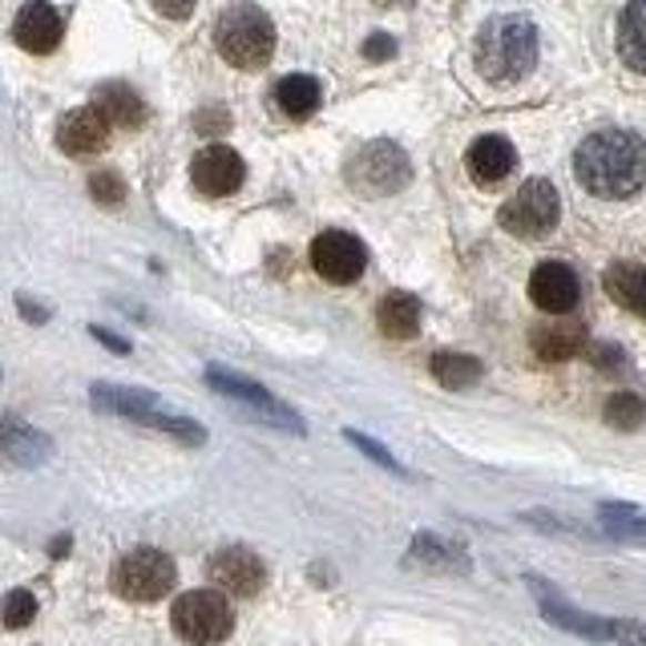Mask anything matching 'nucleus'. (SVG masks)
<instances>
[{
    "label": "nucleus",
    "instance_id": "f257e3e1",
    "mask_svg": "<svg viewBox=\"0 0 646 646\" xmlns=\"http://www.w3.org/2000/svg\"><path fill=\"white\" fill-rule=\"evenodd\" d=\"M574 179L594 199H630L646 186V142L635 130H598L574 150Z\"/></svg>",
    "mask_w": 646,
    "mask_h": 646
},
{
    "label": "nucleus",
    "instance_id": "f03ea898",
    "mask_svg": "<svg viewBox=\"0 0 646 646\" xmlns=\"http://www.w3.org/2000/svg\"><path fill=\"white\" fill-rule=\"evenodd\" d=\"M537 65V29L529 17H493L477 33V73L493 85H513Z\"/></svg>",
    "mask_w": 646,
    "mask_h": 646
},
{
    "label": "nucleus",
    "instance_id": "7ed1b4c3",
    "mask_svg": "<svg viewBox=\"0 0 646 646\" xmlns=\"http://www.w3.org/2000/svg\"><path fill=\"white\" fill-rule=\"evenodd\" d=\"M214 49L234 69H263L275 53V24L255 0H234L214 24Z\"/></svg>",
    "mask_w": 646,
    "mask_h": 646
},
{
    "label": "nucleus",
    "instance_id": "20e7f679",
    "mask_svg": "<svg viewBox=\"0 0 646 646\" xmlns=\"http://www.w3.org/2000/svg\"><path fill=\"white\" fill-rule=\"evenodd\" d=\"M90 401H93L98 413H113V416H125V421L150 424V428H158V433L179 436L182 445H202V441H206V428H202V424H194L190 416L162 413V408H158V396L154 392H145V388H125V384H93Z\"/></svg>",
    "mask_w": 646,
    "mask_h": 646
},
{
    "label": "nucleus",
    "instance_id": "39448f33",
    "mask_svg": "<svg viewBox=\"0 0 646 646\" xmlns=\"http://www.w3.org/2000/svg\"><path fill=\"white\" fill-rule=\"evenodd\" d=\"M344 179H347V186L356 190V194H364V199H388V194L408 186L413 162H408V154H404L396 142L376 138V142L360 145L356 154L347 158Z\"/></svg>",
    "mask_w": 646,
    "mask_h": 646
},
{
    "label": "nucleus",
    "instance_id": "423d86ee",
    "mask_svg": "<svg viewBox=\"0 0 646 646\" xmlns=\"http://www.w3.org/2000/svg\"><path fill=\"white\" fill-rule=\"evenodd\" d=\"M110 582L125 602H158L174 591L179 566H174V557L162 554V549L142 546V549H130L125 557H118Z\"/></svg>",
    "mask_w": 646,
    "mask_h": 646
},
{
    "label": "nucleus",
    "instance_id": "0eeeda50",
    "mask_svg": "<svg viewBox=\"0 0 646 646\" xmlns=\"http://www.w3.org/2000/svg\"><path fill=\"white\" fill-rule=\"evenodd\" d=\"M557 219H562V194L549 179H529L497 211V223L517 239H546Z\"/></svg>",
    "mask_w": 646,
    "mask_h": 646
},
{
    "label": "nucleus",
    "instance_id": "6e6552de",
    "mask_svg": "<svg viewBox=\"0 0 646 646\" xmlns=\"http://www.w3.org/2000/svg\"><path fill=\"white\" fill-rule=\"evenodd\" d=\"M170 623H174V630H179L186 643L214 646V643H223V638H231L234 610L223 591H186L174 602Z\"/></svg>",
    "mask_w": 646,
    "mask_h": 646
},
{
    "label": "nucleus",
    "instance_id": "1a4fd4ad",
    "mask_svg": "<svg viewBox=\"0 0 646 646\" xmlns=\"http://www.w3.org/2000/svg\"><path fill=\"white\" fill-rule=\"evenodd\" d=\"M206 384H211L219 396H226V401L243 404L246 416H255L259 424H271V428H279V433H307L303 428V416L291 408V404L275 401L263 384H255V380L239 376V372H226V369H206Z\"/></svg>",
    "mask_w": 646,
    "mask_h": 646
},
{
    "label": "nucleus",
    "instance_id": "9d476101",
    "mask_svg": "<svg viewBox=\"0 0 646 646\" xmlns=\"http://www.w3.org/2000/svg\"><path fill=\"white\" fill-rule=\"evenodd\" d=\"M312 268L320 279L335 283V287H347V283H356L369 268V251L360 243L356 234L347 231H323L315 234L312 243Z\"/></svg>",
    "mask_w": 646,
    "mask_h": 646
},
{
    "label": "nucleus",
    "instance_id": "9b49d317",
    "mask_svg": "<svg viewBox=\"0 0 646 646\" xmlns=\"http://www.w3.org/2000/svg\"><path fill=\"white\" fill-rule=\"evenodd\" d=\"M211 578L223 594L234 598H255L263 586H268V566L255 549L246 546H226L211 557Z\"/></svg>",
    "mask_w": 646,
    "mask_h": 646
},
{
    "label": "nucleus",
    "instance_id": "f8f14e48",
    "mask_svg": "<svg viewBox=\"0 0 646 646\" xmlns=\"http://www.w3.org/2000/svg\"><path fill=\"white\" fill-rule=\"evenodd\" d=\"M243 179H246V162L234 154L231 145H206L190 162V182L206 199H226V194H234V190L243 186Z\"/></svg>",
    "mask_w": 646,
    "mask_h": 646
},
{
    "label": "nucleus",
    "instance_id": "ddd939ff",
    "mask_svg": "<svg viewBox=\"0 0 646 646\" xmlns=\"http://www.w3.org/2000/svg\"><path fill=\"white\" fill-rule=\"evenodd\" d=\"M525 586L534 591L537 606H542V614H546V623L562 626V630H569V635H578V638H591V643H610V618L574 610V606H569V602L562 598L546 578H534V574H529Z\"/></svg>",
    "mask_w": 646,
    "mask_h": 646
},
{
    "label": "nucleus",
    "instance_id": "4468645a",
    "mask_svg": "<svg viewBox=\"0 0 646 646\" xmlns=\"http://www.w3.org/2000/svg\"><path fill=\"white\" fill-rule=\"evenodd\" d=\"M529 300L549 315L574 312L582 300V283H578V275H574V268L557 263V259L537 263L534 275H529Z\"/></svg>",
    "mask_w": 646,
    "mask_h": 646
},
{
    "label": "nucleus",
    "instance_id": "2eb2a0df",
    "mask_svg": "<svg viewBox=\"0 0 646 646\" xmlns=\"http://www.w3.org/2000/svg\"><path fill=\"white\" fill-rule=\"evenodd\" d=\"M53 457V441L41 428H33L21 416L0 413V465L9 468H37Z\"/></svg>",
    "mask_w": 646,
    "mask_h": 646
},
{
    "label": "nucleus",
    "instance_id": "dca6fc26",
    "mask_svg": "<svg viewBox=\"0 0 646 646\" xmlns=\"http://www.w3.org/2000/svg\"><path fill=\"white\" fill-rule=\"evenodd\" d=\"M61 37H65V21H61V12L49 4V0H29L21 12H17V21H12V41L24 49V53H37L46 57L61 46Z\"/></svg>",
    "mask_w": 646,
    "mask_h": 646
},
{
    "label": "nucleus",
    "instance_id": "f3484780",
    "mask_svg": "<svg viewBox=\"0 0 646 646\" xmlns=\"http://www.w3.org/2000/svg\"><path fill=\"white\" fill-rule=\"evenodd\" d=\"M113 125L101 118L93 105H81V110H69L57 125V145L65 150L69 158H90L98 150H105Z\"/></svg>",
    "mask_w": 646,
    "mask_h": 646
},
{
    "label": "nucleus",
    "instance_id": "a211bd4d",
    "mask_svg": "<svg viewBox=\"0 0 646 646\" xmlns=\"http://www.w3.org/2000/svg\"><path fill=\"white\" fill-rule=\"evenodd\" d=\"M465 166H468V179L477 182V186H497V182L509 179L513 166H517V150H513L509 138L485 134L468 145Z\"/></svg>",
    "mask_w": 646,
    "mask_h": 646
},
{
    "label": "nucleus",
    "instance_id": "6ab92c4d",
    "mask_svg": "<svg viewBox=\"0 0 646 646\" xmlns=\"http://www.w3.org/2000/svg\"><path fill=\"white\" fill-rule=\"evenodd\" d=\"M408 562L424 569H436V574H468L473 569L465 546H457V542H448L441 534H416L413 546H408Z\"/></svg>",
    "mask_w": 646,
    "mask_h": 646
},
{
    "label": "nucleus",
    "instance_id": "aec40b11",
    "mask_svg": "<svg viewBox=\"0 0 646 646\" xmlns=\"http://www.w3.org/2000/svg\"><path fill=\"white\" fill-rule=\"evenodd\" d=\"M90 105L110 125H118V130H138V125L145 122V101L138 98V93L130 90V85H122V81H110V85H101V90L93 93Z\"/></svg>",
    "mask_w": 646,
    "mask_h": 646
},
{
    "label": "nucleus",
    "instance_id": "412c9836",
    "mask_svg": "<svg viewBox=\"0 0 646 646\" xmlns=\"http://www.w3.org/2000/svg\"><path fill=\"white\" fill-rule=\"evenodd\" d=\"M602 287L618 307L635 312L638 320H646V268L643 263H614L602 275Z\"/></svg>",
    "mask_w": 646,
    "mask_h": 646
},
{
    "label": "nucleus",
    "instance_id": "4be33fe9",
    "mask_svg": "<svg viewBox=\"0 0 646 646\" xmlns=\"http://www.w3.org/2000/svg\"><path fill=\"white\" fill-rule=\"evenodd\" d=\"M376 323L392 340H408V335L421 332V300L408 291H388L376 307Z\"/></svg>",
    "mask_w": 646,
    "mask_h": 646
},
{
    "label": "nucleus",
    "instance_id": "5701e85b",
    "mask_svg": "<svg viewBox=\"0 0 646 646\" xmlns=\"http://www.w3.org/2000/svg\"><path fill=\"white\" fill-rule=\"evenodd\" d=\"M618 57L626 69L646 78V0H630L618 17Z\"/></svg>",
    "mask_w": 646,
    "mask_h": 646
},
{
    "label": "nucleus",
    "instance_id": "b1692460",
    "mask_svg": "<svg viewBox=\"0 0 646 646\" xmlns=\"http://www.w3.org/2000/svg\"><path fill=\"white\" fill-rule=\"evenodd\" d=\"M529 344L542 360L557 364V360H574L586 347V327L582 323H546V327H534Z\"/></svg>",
    "mask_w": 646,
    "mask_h": 646
},
{
    "label": "nucleus",
    "instance_id": "393cba45",
    "mask_svg": "<svg viewBox=\"0 0 646 646\" xmlns=\"http://www.w3.org/2000/svg\"><path fill=\"white\" fill-rule=\"evenodd\" d=\"M275 101H279V110L287 113V118L303 122V118H312V113L320 110L323 90H320V81L307 78V73H291V78H283L275 85Z\"/></svg>",
    "mask_w": 646,
    "mask_h": 646
},
{
    "label": "nucleus",
    "instance_id": "a878e982",
    "mask_svg": "<svg viewBox=\"0 0 646 646\" xmlns=\"http://www.w3.org/2000/svg\"><path fill=\"white\" fill-rule=\"evenodd\" d=\"M433 376L441 388H473L481 380V360L477 356H465V352H436L433 356Z\"/></svg>",
    "mask_w": 646,
    "mask_h": 646
},
{
    "label": "nucleus",
    "instance_id": "bb28decb",
    "mask_svg": "<svg viewBox=\"0 0 646 646\" xmlns=\"http://www.w3.org/2000/svg\"><path fill=\"white\" fill-rule=\"evenodd\" d=\"M602 534L614 542H630V546H646V517L635 513L630 505H602Z\"/></svg>",
    "mask_w": 646,
    "mask_h": 646
},
{
    "label": "nucleus",
    "instance_id": "cd10ccee",
    "mask_svg": "<svg viewBox=\"0 0 646 646\" xmlns=\"http://www.w3.org/2000/svg\"><path fill=\"white\" fill-rule=\"evenodd\" d=\"M602 416H606L610 428L630 433V428H638V424L646 421V404H643V396H635V392H614L610 401H606V408H602Z\"/></svg>",
    "mask_w": 646,
    "mask_h": 646
},
{
    "label": "nucleus",
    "instance_id": "c85d7f7f",
    "mask_svg": "<svg viewBox=\"0 0 646 646\" xmlns=\"http://www.w3.org/2000/svg\"><path fill=\"white\" fill-rule=\"evenodd\" d=\"M37 618V598L33 591H9V598L0 602V623L9 630H21Z\"/></svg>",
    "mask_w": 646,
    "mask_h": 646
},
{
    "label": "nucleus",
    "instance_id": "c756f323",
    "mask_svg": "<svg viewBox=\"0 0 646 646\" xmlns=\"http://www.w3.org/2000/svg\"><path fill=\"white\" fill-rule=\"evenodd\" d=\"M344 441H347V445H356L360 453H364V457H372V461H376L380 468H388V473H396V477H408V468H404L401 461L392 457V453H388V448H384V445H380V441H372V436L356 433V428H347V433H344Z\"/></svg>",
    "mask_w": 646,
    "mask_h": 646
},
{
    "label": "nucleus",
    "instance_id": "7c9ffc66",
    "mask_svg": "<svg viewBox=\"0 0 646 646\" xmlns=\"http://www.w3.org/2000/svg\"><path fill=\"white\" fill-rule=\"evenodd\" d=\"M90 194L93 202H101V206H122L125 202V182L113 174V170H98L90 179Z\"/></svg>",
    "mask_w": 646,
    "mask_h": 646
},
{
    "label": "nucleus",
    "instance_id": "2f4dec72",
    "mask_svg": "<svg viewBox=\"0 0 646 646\" xmlns=\"http://www.w3.org/2000/svg\"><path fill=\"white\" fill-rule=\"evenodd\" d=\"M194 130H199L202 138H219L231 130V118H226L223 105H211V110H202L199 118H194Z\"/></svg>",
    "mask_w": 646,
    "mask_h": 646
},
{
    "label": "nucleus",
    "instance_id": "473e14b6",
    "mask_svg": "<svg viewBox=\"0 0 646 646\" xmlns=\"http://www.w3.org/2000/svg\"><path fill=\"white\" fill-rule=\"evenodd\" d=\"M610 643L623 646H646V626L643 623H610Z\"/></svg>",
    "mask_w": 646,
    "mask_h": 646
},
{
    "label": "nucleus",
    "instance_id": "72a5a7b5",
    "mask_svg": "<svg viewBox=\"0 0 646 646\" xmlns=\"http://www.w3.org/2000/svg\"><path fill=\"white\" fill-rule=\"evenodd\" d=\"M364 57H369V61H388V57H396V37L372 33L369 41H364Z\"/></svg>",
    "mask_w": 646,
    "mask_h": 646
},
{
    "label": "nucleus",
    "instance_id": "f704fd0d",
    "mask_svg": "<svg viewBox=\"0 0 646 646\" xmlns=\"http://www.w3.org/2000/svg\"><path fill=\"white\" fill-rule=\"evenodd\" d=\"M162 17H170V21H186L190 12H194V0H150Z\"/></svg>",
    "mask_w": 646,
    "mask_h": 646
},
{
    "label": "nucleus",
    "instance_id": "c9c22d12",
    "mask_svg": "<svg viewBox=\"0 0 646 646\" xmlns=\"http://www.w3.org/2000/svg\"><path fill=\"white\" fill-rule=\"evenodd\" d=\"M90 332H93V340H98V344H105L110 352H118V356H125V352H130V340H122V335L105 332V327H98V323H93Z\"/></svg>",
    "mask_w": 646,
    "mask_h": 646
},
{
    "label": "nucleus",
    "instance_id": "e433bc0d",
    "mask_svg": "<svg viewBox=\"0 0 646 646\" xmlns=\"http://www.w3.org/2000/svg\"><path fill=\"white\" fill-rule=\"evenodd\" d=\"M17 307H21V315H24L29 323H46V320H49L46 307H37V303L29 300V295H21V300H17Z\"/></svg>",
    "mask_w": 646,
    "mask_h": 646
},
{
    "label": "nucleus",
    "instance_id": "4c0bfd02",
    "mask_svg": "<svg viewBox=\"0 0 646 646\" xmlns=\"http://www.w3.org/2000/svg\"><path fill=\"white\" fill-rule=\"evenodd\" d=\"M594 360H602L598 369H618V360H623V352H614V347H594Z\"/></svg>",
    "mask_w": 646,
    "mask_h": 646
},
{
    "label": "nucleus",
    "instance_id": "58836bf2",
    "mask_svg": "<svg viewBox=\"0 0 646 646\" xmlns=\"http://www.w3.org/2000/svg\"><path fill=\"white\" fill-rule=\"evenodd\" d=\"M65 549H69V537H57V542H53V554L61 557V554H65Z\"/></svg>",
    "mask_w": 646,
    "mask_h": 646
}]
</instances>
